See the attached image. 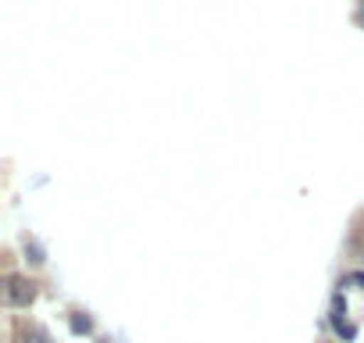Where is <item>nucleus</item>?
Listing matches in <instances>:
<instances>
[{
  "instance_id": "nucleus-3",
  "label": "nucleus",
  "mask_w": 364,
  "mask_h": 343,
  "mask_svg": "<svg viewBox=\"0 0 364 343\" xmlns=\"http://www.w3.org/2000/svg\"><path fill=\"white\" fill-rule=\"evenodd\" d=\"M26 254H29L33 265H43V261H47V258H43V247H40L36 240H26Z\"/></svg>"
},
{
  "instance_id": "nucleus-2",
  "label": "nucleus",
  "mask_w": 364,
  "mask_h": 343,
  "mask_svg": "<svg viewBox=\"0 0 364 343\" xmlns=\"http://www.w3.org/2000/svg\"><path fill=\"white\" fill-rule=\"evenodd\" d=\"M22 336H26V343H50V336L40 325H22Z\"/></svg>"
},
{
  "instance_id": "nucleus-1",
  "label": "nucleus",
  "mask_w": 364,
  "mask_h": 343,
  "mask_svg": "<svg viewBox=\"0 0 364 343\" xmlns=\"http://www.w3.org/2000/svg\"><path fill=\"white\" fill-rule=\"evenodd\" d=\"M33 297H36V283H29V279H22V275H11V279H8V286H4V300H8V304L26 307V304H33Z\"/></svg>"
},
{
  "instance_id": "nucleus-4",
  "label": "nucleus",
  "mask_w": 364,
  "mask_h": 343,
  "mask_svg": "<svg viewBox=\"0 0 364 343\" xmlns=\"http://www.w3.org/2000/svg\"><path fill=\"white\" fill-rule=\"evenodd\" d=\"M90 329H93V322H90L86 315H72V332H75V336H86Z\"/></svg>"
}]
</instances>
